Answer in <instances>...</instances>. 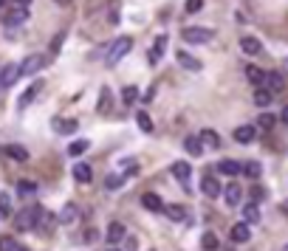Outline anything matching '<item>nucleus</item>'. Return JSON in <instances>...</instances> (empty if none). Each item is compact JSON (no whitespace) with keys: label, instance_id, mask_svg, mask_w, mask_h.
Segmentation results:
<instances>
[{"label":"nucleus","instance_id":"obj_37","mask_svg":"<svg viewBox=\"0 0 288 251\" xmlns=\"http://www.w3.org/2000/svg\"><path fill=\"white\" fill-rule=\"evenodd\" d=\"M0 217H12V198L6 192L0 195Z\"/></svg>","mask_w":288,"mask_h":251},{"label":"nucleus","instance_id":"obj_45","mask_svg":"<svg viewBox=\"0 0 288 251\" xmlns=\"http://www.w3.org/2000/svg\"><path fill=\"white\" fill-rule=\"evenodd\" d=\"M122 243H124V251H136V248H139V240H136V237H124Z\"/></svg>","mask_w":288,"mask_h":251},{"label":"nucleus","instance_id":"obj_13","mask_svg":"<svg viewBox=\"0 0 288 251\" xmlns=\"http://www.w3.org/2000/svg\"><path fill=\"white\" fill-rule=\"evenodd\" d=\"M175 62L181 68H187V71H201V60H195L192 54H187V51H175Z\"/></svg>","mask_w":288,"mask_h":251},{"label":"nucleus","instance_id":"obj_40","mask_svg":"<svg viewBox=\"0 0 288 251\" xmlns=\"http://www.w3.org/2000/svg\"><path fill=\"white\" fill-rule=\"evenodd\" d=\"M187 12H190V14H198V12H201V9H203V0H187Z\"/></svg>","mask_w":288,"mask_h":251},{"label":"nucleus","instance_id":"obj_53","mask_svg":"<svg viewBox=\"0 0 288 251\" xmlns=\"http://www.w3.org/2000/svg\"><path fill=\"white\" fill-rule=\"evenodd\" d=\"M3 3H6V0H0V9H3Z\"/></svg>","mask_w":288,"mask_h":251},{"label":"nucleus","instance_id":"obj_47","mask_svg":"<svg viewBox=\"0 0 288 251\" xmlns=\"http://www.w3.org/2000/svg\"><path fill=\"white\" fill-rule=\"evenodd\" d=\"M127 170H124V175H136L139 172V166H136V161H130V164H124Z\"/></svg>","mask_w":288,"mask_h":251},{"label":"nucleus","instance_id":"obj_19","mask_svg":"<svg viewBox=\"0 0 288 251\" xmlns=\"http://www.w3.org/2000/svg\"><path fill=\"white\" fill-rule=\"evenodd\" d=\"M198 138H201V144H203V147H209V150H218V147H221V135L215 133V130H201V135H198Z\"/></svg>","mask_w":288,"mask_h":251},{"label":"nucleus","instance_id":"obj_3","mask_svg":"<svg viewBox=\"0 0 288 251\" xmlns=\"http://www.w3.org/2000/svg\"><path fill=\"white\" fill-rule=\"evenodd\" d=\"M40 212H43V206H29V209H23V212H17V217H14V226H17L20 232H29V229H37Z\"/></svg>","mask_w":288,"mask_h":251},{"label":"nucleus","instance_id":"obj_22","mask_svg":"<svg viewBox=\"0 0 288 251\" xmlns=\"http://www.w3.org/2000/svg\"><path fill=\"white\" fill-rule=\"evenodd\" d=\"M274 102V93L269 91V88H257V91H254V104H257V107H269V104Z\"/></svg>","mask_w":288,"mask_h":251},{"label":"nucleus","instance_id":"obj_24","mask_svg":"<svg viewBox=\"0 0 288 251\" xmlns=\"http://www.w3.org/2000/svg\"><path fill=\"white\" fill-rule=\"evenodd\" d=\"M76 212H80V209H76V203H65V206H62V212H60V223H62V226L74 223L76 220Z\"/></svg>","mask_w":288,"mask_h":251},{"label":"nucleus","instance_id":"obj_4","mask_svg":"<svg viewBox=\"0 0 288 251\" xmlns=\"http://www.w3.org/2000/svg\"><path fill=\"white\" fill-rule=\"evenodd\" d=\"M184 43H192V45H206L215 40V31L212 29H198V25H190V29L181 31Z\"/></svg>","mask_w":288,"mask_h":251},{"label":"nucleus","instance_id":"obj_49","mask_svg":"<svg viewBox=\"0 0 288 251\" xmlns=\"http://www.w3.org/2000/svg\"><path fill=\"white\" fill-rule=\"evenodd\" d=\"M280 119H282V124H288V104L282 107V116H280Z\"/></svg>","mask_w":288,"mask_h":251},{"label":"nucleus","instance_id":"obj_23","mask_svg":"<svg viewBox=\"0 0 288 251\" xmlns=\"http://www.w3.org/2000/svg\"><path fill=\"white\" fill-rule=\"evenodd\" d=\"M260 220V206L257 203H243V223H257Z\"/></svg>","mask_w":288,"mask_h":251},{"label":"nucleus","instance_id":"obj_17","mask_svg":"<svg viewBox=\"0 0 288 251\" xmlns=\"http://www.w3.org/2000/svg\"><path fill=\"white\" fill-rule=\"evenodd\" d=\"M246 79H249L251 85L263 88L266 85V71L263 68H257V65H246Z\"/></svg>","mask_w":288,"mask_h":251},{"label":"nucleus","instance_id":"obj_43","mask_svg":"<svg viewBox=\"0 0 288 251\" xmlns=\"http://www.w3.org/2000/svg\"><path fill=\"white\" fill-rule=\"evenodd\" d=\"M266 198V192L260 189V186H251V203H260Z\"/></svg>","mask_w":288,"mask_h":251},{"label":"nucleus","instance_id":"obj_41","mask_svg":"<svg viewBox=\"0 0 288 251\" xmlns=\"http://www.w3.org/2000/svg\"><path fill=\"white\" fill-rule=\"evenodd\" d=\"M62 43H65V31H60V34L54 37V43H51V57H54L57 51H60V45H62Z\"/></svg>","mask_w":288,"mask_h":251},{"label":"nucleus","instance_id":"obj_21","mask_svg":"<svg viewBox=\"0 0 288 251\" xmlns=\"http://www.w3.org/2000/svg\"><path fill=\"white\" fill-rule=\"evenodd\" d=\"M164 48H167V34H159V40H155V45H153V48H150V54H147L153 65H155V62L161 60V57H164Z\"/></svg>","mask_w":288,"mask_h":251},{"label":"nucleus","instance_id":"obj_33","mask_svg":"<svg viewBox=\"0 0 288 251\" xmlns=\"http://www.w3.org/2000/svg\"><path fill=\"white\" fill-rule=\"evenodd\" d=\"M122 102H124V104L139 102V88H136V85H124V88H122Z\"/></svg>","mask_w":288,"mask_h":251},{"label":"nucleus","instance_id":"obj_50","mask_svg":"<svg viewBox=\"0 0 288 251\" xmlns=\"http://www.w3.org/2000/svg\"><path fill=\"white\" fill-rule=\"evenodd\" d=\"M31 0H14V6H29Z\"/></svg>","mask_w":288,"mask_h":251},{"label":"nucleus","instance_id":"obj_32","mask_svg":"<svg viewBox=\"0 0 288 251\" xmlns=\"http://www.w3.org/2000/svg\"><path fill=\"white\" fill-rule=\"evenodd\" d=\"M218 245H221V240H218V234L206 232V234H203V237H201V248H203V251H215V248H218Z\"/></svg>","mask_w":288,"mask_h":251},{"label":"nucleus","instance_id":"obj_11","mask_svg":"<svg viewBox=\"0 0 288 251\" xmlns=\"http://www.w3.org/2000/svg\"><path fill=\"white\" fill-rule=\"evenodd\" d=\"M229 237H232V243H249L251 240V229H249V223H234L232 226V232H229Z\"/></svg>","mask_w":288,"mask_h":251},{"label":"nucleus","instance_id":"obj_30","mask_svg":"<svg viewBox=\"0 0 288 251\" xmlns=\"http://www.w3.org/2000/svg\"><path fill=\"white\" fill-rule=\"evenodd\" d=\"M164 214L170 217V220H184V217H187V209H184V206H175V203H170V206H164Z\"/></svg>","mask_w":288,"mask_h":251},{"label":"nucleus","instance_id":"obj_44","mask_svg":"<svg viewBox=\"0 0 288 251\" xmlns=\"http://www.w3.org/2000/svg\"><path fill=\"white\" fill-rule=\"evenodd\" d=\"M14 245H17V243H14L12 237H3V240H0V251H14Z\"/></svg>","mask_w":288,"mask_h":251},{"label":"nucleus","instance_id":"obj_6","mask_svg":"<svg viewBox=\"0 0 288 251\" xmlns=\"http://www.w3.org/2000/svg\"><path fill=\"white\" fill-rule=\"evenodd\" d=\"M201 192H203L206 198H212V201H215V198H221L223 186H221V181H218L215 175H203V178H201Z\"/></svg>","mask_w":288,"mask_h":251},{"label":"nucleus","instance_id":"obj_1","mask_svg":"<svg viewBox=\"0 0 288 251\" xmlns=\"http://www.w3.org/2000/svg\"><path fill=\"white\" fill-rule=\"evenodd\" d=\"M130 48H133V40L130 37H119L116 43L111 45V51H108V57H104V62H108V65H119V62L124 60V57L130 54Z\"/></svg>","mask_w":288,"mask_h":251},{"label":"nucleus","instance_id":"obj_20","mask_svg":"<svg viewBox=\"0 0 288 251\" xmlns=\"http://www.w3.org/2000/svg\"><path fill=\"white\" fill-rule=\"evenodd\" d=\"M74 178L80 181V184H91V181H93V170L80 161V164H74Z\"/></svg>","mask_w":288,"mask_h":251},{"label":"nucleus","instance_id":"obj_2","mask_svg":"<svg viewBox=\"0 0 288 251\" xmlns=\"http://www.w3.org/2000/svg\"><path fill=\"white\" fill-rule=\"evenodd\" d=\"M48 60H51L48 54H29L23 62H20V76H34V74H40V71L48 65Z\"/></svg>","mask_w":288,"mask_h":251},{"label":"nucleus","instance_id":"obj_55","mask_svg":"<svg viewBox=\"0 0 288 251\" xmlns=\"http://www.w3.org/2000/svg\"><path fill=\"white\" fill-rule=\"evenodd\" d=\"M108 251H116V248H108Z\"/></svg>","mask_w":288,"mask_h":251},{"label":"nucleus","instance_id":"obj_9","mask_svg":"<svg viewBox=\"0 0 288 251\" xmlns=\"http://www.w3.org/2000/svg\"><path fill=\"white\" fill-rule=\"evenodd\" d=\"M223 201H226V206H229V209L240 206V201H243V189H240L238 184H229V186H223Z\"/></svg>","mask_w":288,"mask_h":251},{"label":"nucleus","instance_id":"obj_35","mask_svg":"<svg viewBox=\"0 0 288 251\" xmlns=\"http://www.w3.org/2000/svg\"><path fill=\"white\" fill-rule=\"evenodd\" d=\"M51 226H54V217H51V212H45L43 209V212H40V220H37V229L40 232H48Z\"/></svg>","mask_w":288,"mask_h":251},{"label":"nucleus","instance_id":"obj_10","mask_svg":"<svg viewBox=\"0 0 288 251\" xmlns=\"http://www.w3.org/2000/svg\"><path fill=\"white\" fill-rule=\"evenodd\" d=\"M240 51L246 57H257V54H263V43L257 37H240Z\"/></svg>","mask_w":288,"mask_h":251},{"label":"nucleus","instance_id":"obj_15","mask_svg":"<svg viewBox=\"0 0 288 251\" xmlns=\"http://www.w3.org/2000/svg\"><path fill=\"white\" fill-rule=\"evenodd\" d=\"M141 206L147 209V212H164V201H161L155 192H144V195H141Z\"/></svg>","mask_w":288,"mask_h":251},{"label":"nucleus","instance_id":"obj_36","mask_svg":"<svg viewBox=\"0 0 288 251\" xmlns=\"http://www.w3.org/2000/svg\"><path fill=\"white\" fill-rule=\"evenodd\" d=\"M122 184H124V175H108L104 178V189H111V192H116Z\"/></svg>","mask_w":288,"mask_h":251},{"label":"nucleus","instance_id":"obj_25","mask_svg":"<svg viewBox=\"0 0 288 251\" xmlns=\"http://www.w3.org/2000/svg\"><path fill=\"white\" fill-rule=\"evenodd\" d=\"M54 130L62 135H71V133H76V122H71V119H54Z\"/></svg>","mask_w":288,"mask_h":251},{"label":"nucleus","instance_id":"obj_48","mask_svg":"<svg viewBox=\"0 0 288 251\" xmlns=\"http://www.w3.org/2000/svg\"><path fill=\"white\" fill-rule=\"evenodd\" d=\"M153 96H155V88H150V91L144 93V99H141V102H153Z\"/></svg>","mask_w":288,"mask_h":251},{"label":"nucleus","instance_id":"obj_31","mask_svg":"<svg viewBox=\"0 0 288 251\" xmlns=\"http://www.w3.org/2000/svg\"><path fill=\"white\" fill-rule=\"evenodd\" d=\"M34 192H37V184H34V181H17V195L20 198H31Z\"/></svg>","mask_w":288,"mask_h":251},{"label":"nucleus","instance_id":"obj_28","mask_svg":"<svg viewBox=\"0 0 288 251\" xmlns=\"http://www.w3.org/2000/svg\"><path fill=\"white\" fill-rule=\"evenodd\" d=\"M243 175L251 178V181H257V178L263 175V166H260L257 161H246V164H243Z\"/></svg>","mask_w":288,"mask_h":251},{"label":"nucleus","instance_id":"obj_5","mask_svg":"<svg viewBox=\"0 0 288 251\" xmlns=\"http://www.w3.org/2000/svg\"><path fill=\"white\" fill-rule=\"evenodd\" d=\"M170 172H172V178H175L178 184L184 186L187 192H192L190 189V178H192V166L187 164V161H175V164L170 166Z\"/></svg>","mask_w":288,"mask_h":251},{"label":"nucleus","instance_id":"obj_34","mask_svg":"<svg viewBox=\"0 0 288 251\" xmlns=\"http://www.w3.org/2000/svg\"><path fill=\"white\" fill-rule=\"evenodd\" d=\"M88 147H91V141H88V138H76L74 144L68 147V153H71V155H74V158H76V155H82V153H85Z\"/></svg>","mask_w":288,"mask_h":251},{"label":"nucleus","instance_id":"obj_38","mask_svg":"<svg viewBox=\"0 0 288 251\" xmlns=\"http://www.w3.org/2000/svg\"><path fill=\"white\" fill-rule=\"evenodd\" d=\"M136 122H139V127H141V133H153V122H150V116L144 110L136 116Z\"/></svg>","mask_w":288,"mask_h":251},{"label":"nucleus","instance_id":"obj_52","mask_svg":"<svg viewBox=\"0 0 288 251\" xmlns=\"http://www.w3.org/2000/svg\"><path fill=\"white\" fill-rule=\"evenodd\" d=\"M280 251H288V243H285V245H282V248H280Z\"/></svg>","mask_w":288,"mask_h":251},{"label":"nucleus","instance_id":"obj_12","mask_svg":"<svg viewBox=\"0 0 288 251\" xmlns=\"http://www.w3.org/2000/svg\"><path fill=\"white\" fill-rule=\"evenodd\" d=\"M108 243H122L124 237H127V229H124V223H119V220H113V223H108Z\"/></svg>","mask_w":288,"mask_h":251},{"label":"nucleus","instance_id":"obj_51","mask_svg":"<svg viewBox=\"0 0 288 251\" xmlns=\"http://www.w3.org/2000/svg\"><path fill=\"white\" fill-rule=\"evenodd\" d=\"M57 3H60V6H68V3H71V0H57Z\"/></svg>","mask_w":288,"mask_h":251},{"label":"nucleus","instance_id":"obj_46","mask_svg":"<svg viewBox=\"0 0 288 251\" xmlns=\"http://www.w3.org/2000/svg\"><path fill=\"white\" fill-rule=\"evenodd\" d=\"M96 237H99V232H96V229H88V232H85V237H82V240H85V243H93Z\"/></svg>","mask_w":288,"mask_h":251},{"label":"nucleus","instance_id":"obj_14","mask_svg":"<svg viewBox=\"0 0 288 251\" xmlns=\"http://www.w3.org/2000/svg\"><path fill=\"white\" fill-rule=\"evenodd\" d=\"M215 166H218L221 175H229V178H234V175L243 172V164H240V161H232V158H223L221 164H215Z\"/></svg>","mask_w":288,"mask_h":251},{"label":"nucleus","instance_id":"obj_26","mask_svg":"<svg viewBox=\"0 0 288 251\" xmlns=\"http://www.w3.org/2000/svg\"><path fill=\"white\" fill-rule=\"evenodd\" d=\"M184 150H187L190 155H201V153H203L201 138H198V135H187V138H184Z\"/></svg>","mask_w":288,"mask_h":251},{"label":"nucleus","instance_id":"obj_42","mask_svg":"<svg viewBox=\"0 0 288 251\" xmlns=\"http://www.w3.org/2000/svg\"><path fill=\"white\" fill-rule=\"evenodd\" d=\"M104 107H111V91L108 88H102V102H99V110H104Z\"/></svg>","mask_w":288,"mask_h":251},{"label":"nucleus","instance_id":"obj_7","mask_svg":"<svg viewBox=\"0 0 288 251\" xmlns=\"http://www.w3.org/2000/svg\"><path fill=\"white\" fill-rule=\"evenodd\" d=\"M25 20H29V9L25 6H14V9H9L3 25H6V29H14V25H23Z\"/></svg>","mask_w":288,"mask_h":251},{"label":"nucleus","instance_id":"obj_54","mask_svg":"<svg viewBox=\"0 0 288 251\" xmlns=\"http://www.w3.org/2000/svg\"><path fill=\"white\" fill-rule=\"evenodd\" d=\"M0 91H3V79H0Z\"/></svg>","mask_w":288,"mask_h":251},{"label":"nucleus","instance_id":"obj_29","mask_svg":"<svg viewBox=\"0 0 288 251\" xmlns=\"http://www.w3.org/2000/svg\"><path fill=\"white\" fill-rule=\"evenodd\" d=\"M37 93H40V82H37V85H31L29 91H25L23 96H20V102H17V107H20V110H23V107H29V104L34 102V96H37Z\"/></svg>","mask_w":288,"mask_h":251},{"label":"nucleus","instance_id":"obj_8","mask_svg":"<svg viewBox=\"0 0 288 251\" xmlns=\"http://www.w3.org/2000/svg\"><path fill=\"white\" fill-rule=\"evenodd\" d=\"M0 79H3V91H6V88H12L14 82L20 79V65H14V62L3 65V68H0Z\"/></svg>","mask_w":288,"mask_h":251},{"label":"nucleus","instance_id":"obj_39","mask_svg":"<svg viewBox=\"0 0 288 251\" xmlns=\"http://www.w3.org/2000/svg\"><path fill=\"white\" fill-rule=\"evenodd\" d=\"M274 122H277V119L271 116V113H260V119H257V127H260V130H271V127H274Z\"/></svg>","mask_w":288,"mask_h":251},{"label":"nucleus","instance_id":"obj_18","mask_svg":"<svg viewBox=\"0 0 288 251\" xmlns=\"http://www.w3.org/2000/svg\"><path fill=\"white\" fill-rule=\"evenodd\" d=\"M266 88H269L271 93L282 91V88H285V76H282L280 71H271V74H266Z\"/></svg>","mask_w":288,"mask_h":251},{"label":"nucleus","instance_id":"obj_27","mask_svg":"<svg viewBox=\"0 0 288 251\" xmlns=\"http://www.w3.org/2000/svg\"><path fill=\"white\" fill-rule=\"evenodd\" d=\"M6 155L14 161H29V150L20 147V144H6Z\"/></svg>","mask_w":288,"mask_h":251},{"label":"nucleus","instance_id":"obj_16","mask_svg":"<svg viewBox=\"0 0 288 251\" xmlns=\"http://www.w3.org/2000/svg\"><path fill=\"white\" fill-rule=\"evenodd\" d=\"M254 133H257L254 124H243V127L234 130V141H238V144H251V141H254Z\"/></svg>","mask_w":288,"mask_h":251}]
</instances>
